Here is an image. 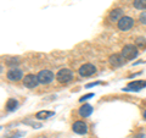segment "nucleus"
<instances>
[{
  "label": "nucleus",
  "mask_w": 146,
  "mask_h": 138,
  "mask_svg": "<svg viewBox=\"0 0 146 138\" xmlns=\"http://www.w3.org/2000/svg\"><path fill=\"white\" fill-rule=\"evenodd\" d=\"M138 54H139V50L133 44H127L122 49V55L124 58V60H134L138 56Z\"/></svg>",
  "instance_id": "nucleus-1"
},
{
  "label": "nucleus",
  "mask_w": 146,
  "mask_h": 138,
  "mask_svg": "<svg viewBox=\"0 0 146 138\" xmlns=\"http://www.w3.org/2000/svg\"><path fill=\"white\" fill-rule=\"evenodd\" d=\"M73 77H74V75H73V72L70 68H61L56 75V80L60 82V83L66 84V83H70L73 80Z\"/></svg>",
  "instance_id": "nucleus-2"
},
{
  "label": "nucleus",
  "mask_w": 146,
  "mask_h": 138,
  "mask_svg": "<svg viewBox=\"0 0 146 138\" xmlns=\"http://www.w3.org/2000/svg\"><path fill=\"white\" fill-rule=\"evenodd\" d=\"M38 80H39V83H42V84H49L50 82H52L54 81V73L50 71V70H43V71H40L38 75Z\"/></svg>",
  "instance_id": "nucleus-3"
},
{
  "label": "nucleus",
  "mask_w": 146,
  "mask_h": 138,
  "mask_svg": "<svg viewBox=\"0 0 146 138\" xmlns=\"http://www.w3.org/2000/svg\"><path fill=\"white\" fill-rule=\"evenodd\" d=\"M134 25V20L129 16H123L119 21H118V28L123 32L129 31Z\"/></svg>",
  "instance_id": "nucleus-4"
},
{
  "label": "nucleus",
  "mask_w": 146,
  "mask_h": 138,
  "mask_svg": "<svg viewBox=\"0 0 146 138\" xmlns=\"http://www.w3.org/2000/svg\"><path fill=\"white\" fill-rule=\"evenodd\" d=\"M78 72L82 77H90L96 72V67L94 65H91V64H84V65H82L79 67Z\"/></svg>",
  "instance_id": "nucleus-5"
},
{
  "label": "nucleus",
  "mask_w": 146,
  "mask_h": 138,
  "mask_svg": "<svg viewBox=\"0 0 146 138\" xmlns=\"http://www.w3.org/2000/svg\"><path fill=\"white\" fill-rule=\"evenodd\" d=\"M22 81H23V86L27 87V88H35V87L39 84L38 76L32 75V73H29V75H26Z\"/></svg>",
  "instance_id": "nucleus-6"
},
{
  "label": "nucleus",
  "mask_w": 146,
  "mask_h": 138,
  "mask_svg": "<svg viewBox=\"0 0 146 138\" xmlns=\"http://www.w3.org/2000/svg\"><path fill=\"white\" fill-rule=\"evenodd\" d=\"M146 87V81H133L128 84L124 90H133V92H138V90H141L143 88Z\"/></svg>",
  "instance_id": "nucleus-7"
},
{
  "label": "nucleus",
  "mask_w": 146,
  "mask_h": 138,
  "mask_svg": "<svg viewBox=\"0 0 146 138\" xmlns=\"http://www.w3.org/2000/svg\"><path fill=\"white\" fill-rule=\"evenodd\" d=\"M7 80L10 81H20L22 80V77H23V73H22V71L20 70V68H16V67H12L11 70H9L7 72Z\"/></svg>",
  "instance_id": "nucleus-8"
},
{
  "label": "nucleus",
  "mask_w": 146,
  "mask_h": 138,
  "mask_svg": "<svg viewBox=\"0 0 146 138\" xmlns=\"http://www.w3.org/2000/svg\"><path fill=\"white\" fill-rule=\"evenodd\" d=\"M73 132L78 133V135H85L86 132H88V126H86V123L83 122V121H77L73 123Z\"/></svg>",
  "instance_id": "nucleus-9"
},
{
  "label": "nucleus",
  "mask_w": 146,
  "mask_h": 138,
  "mask_svg": "<svg viewBox=\"0 0 146 138\" xmlns=\"http://www.w3.org/2000/svg\"><path fill=\"white\" fill-rule=\"evenodd\" d=\"M123 60H124V58H123L122 54H112L111 56H110V64H111L112 66L115 67H119L123 65Z\"/></svg>",
  "instance_id": "nucleus-10"
},
{
  "label": "nucleus",
  "mask_w": 146,
  "mask_h": 138,
  "mask_svg": "<svg viewBox=\"0 0 146 138\" xmlns=\"http://www.w3.org/2000/svg\"><path fill=\"white\" fill-rule=\"evenodd\" d=\"M91 114H93V107L90 104H84L79 108V115L82 117H89Z\"/></svg>",
  "instance_id": "nucleus-11"
},
{
  "label": "nucleus",
  "mask_w": 146,
  "mask_h": 138,
  "mask_svg": "<svg viewBox=\"0 0 146 138\" xmlns=\"http://www.w3.org/2000/svg\"><path fill=\"white\" fill-rule=\"evenodd\" d=\"M123 17V10L122 9H115L110 12V20L112 22H118Z\"/></svg>",
  "instance_id": "nucleus-12"
},
{
  "label": "nucleus",
  "mask_w": 146,
  "mask_h": 138,
  "mask_svg": "<svg viewBox=\"0 0 146 138\" xmlns=\"http://www.w3.org/2000/svg\"><path fill=\"white\" fill-rule=\"evenodd\" d=\"M55 113L54 111H39V113H36L35 115V117L36 119H39V120H45V119H49V117H51L54 116Z\"/></svg>",
  "instance_id": "nucleus-13"
},
{
  "label": "nucleus",
  "mask_w": 146,
  "mask_h": 138,
  "mask_svg": "<svg viewBox=\"0 0 146 138\" xmlns=\"http://www.w3.org/2000/svg\"><path fill=\"white\" fill-rule=\"evenodd\" d=\"M17 105H18L17 100L11 98V99H9L6 102V109L9 110V111H15L16 108H17Z\"/></svg>",
  "instance_id": "nucleus-14"
},
{
  "label": "nucleus",
  "mask_w": 146,
  "mask_h": 138,
  "mask_svg": "<svg viewBox=\"0 0 146 138\" xmlns=\"http://www.w3.org/2000/svg\"><path fill=\"white\" fill-rule=\"evenodd\" d=\"M133 5L138 10H146V0H134Z\"/></svg>",
  "instance_id": "nucleus-15"
},
{
  "label": "nucleus",
  "mask_w": 146,
  "mask_h": 138,
  "mask_svg": "<svg viewBox=\"0 0 146 138\" xmlns=\"http://www.w3.org/2000/svg\"><path fill=\"white\" fill-rule=\"evenodd\" d=\"M136 45H138L139 48H141V49L146 48V39H144V38H138V39H136Z\"/></svg>",
  "instance_id": "nucleus-16"
},
{
  "label": "nucleus",
  "mask_w": 146,
  "mask_h": 138,
  "mask_svg": "<svg viewBox=\"0 0 146 138\" xmlns=\"http://www.w3.org/2000/svg\"><path fill=\"white\" fill-rule=\"evenodd\" d=\"M94 96V93H89V94H85V95H83L82 98L79 99V102H85V100H88L89 98H93Z\"/></svg>",
  "instance_id": "nucleus-17"
},
{
  "label": "nucleus",
  "mask_w": 146,
  "mask_h": 138,
  "mask_svg": "<svg viewBox=\"0 0 146 138\" xmlns=\"http://www.w3.org/2000/svg\"><path fill=\"white\" fill-rule=\"evenodd\" d=\"M139 20H140V22H141L143 25H146V11L141 12V15H140V17H139Z\"/></svg>",
  "instance_id": "nucleus-18"
},
{
  "label": "nucleus",
  "mask_w": 146,
  "mask_h": 138,
  "mask_svg": "<svg viewBox=\"0 0 146 138\" xmlns=\"http://www.w3.org/2000/svg\"><path fill=\"white\" fill-rule=\"evenodd\" d=\"M100 83H101V82H93V83H88L85 86V88H91V87H95V86H98Z\"/></svg>",
  "instance_id": "nucleus-19"
},
{
  "label": "nucleus",
  "mask_w": 146,
  "mask_h": 138,
  "mask_svg": "<svg viewBox=\"0 0 146 138\" xmlns=\"http://www.w3.org/2000/svg\"><path fill=\"white\" fill-rule=\"evenodd\" d=\"M26 123H28V125H32L33 127H42V125H40V123H35V122H31V121H27Z\"/></svg>",
  "instance_id": "nucleus-20"
},
{
  "label": "nucleus",
  "mask_w": 146,
  "mask_h": 138,
  "mask_svg": "<svg viewBox=\"0 0 146 138\" xmlns=\"http://www.w3.org/2000/svg\"><path fill=\"white\" fill-rule=\"evenodd\" d=\"M15 60H16V59H15ZM7 64H9V65H12L13 61H11V59H10V60L7 61ZM15 64H18V60H16V61H15Z\"/></svg>",
  "instance_id": "nucleus-21"
},
{
  "label": "nucleus",
  "mask_w": 146,
  "mask_h": 138,
  "mask_svg": "<svg viewBox=\"0 0 146 138\" xmlns=\"http://www.w3.org/2000/svg\"><path fill=\"white\" fill-rule=\"evenodd\" d=\"M134 138H146V137H145V135H136Z\"/></svg>",
  "instance_id": "nucleus-22"
},
{
  "label": "nucleus",
  "mask_w": 146,
  "mask_h": 138,
  "mask_svg": "<svg viewBox=\"0 0 146 138\" xmlns=\"http://www.w3.org/2000/svg\"><path fill=\"white\" fill-rule=\"evenodd\" d=\"M144 117L146 119V110H145V113H144Z\"/></svg>",
  "instance_id": "nucleus-23"
}]
</instances>
